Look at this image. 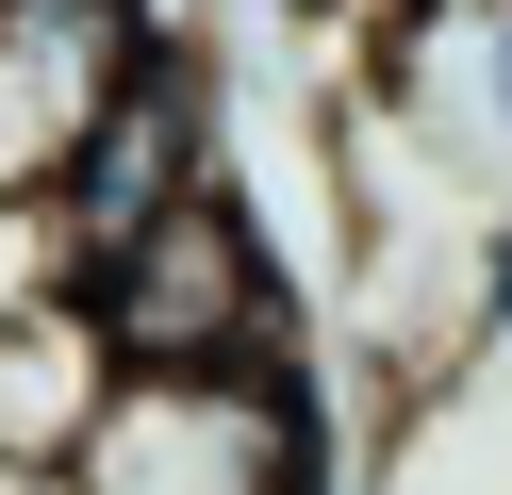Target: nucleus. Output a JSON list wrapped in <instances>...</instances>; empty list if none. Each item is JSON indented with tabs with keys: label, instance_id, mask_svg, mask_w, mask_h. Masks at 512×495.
I'll return each mask as SVG.
<instances>
[{
	"label": "nucleus",
	"instance_id": "1",
	"mask_svg": "<svg viewBox=\"0 0 512 495\" xmlns=\"http://www.w3.org/2000/svg\"><path fill=\"white\" fill-rule=\"evenodd\" d=\"M50 479L67 495H298V396L265 363H116Z\"/></svg>",
	"mask_w": 512,
	"mask_h": 495
},
{
	"label": "nucleus",
	"instance_id": "2",
	"mask_svg": "<svg viewBox=\"0 0 512 495\" xmlns=\"http://www.w3.org/2000/svg\"><path fill=\"white\" fill-rule=\"evenodd\" d=\"M83 314H100L116 363H265L281 281H265V231H248L232 182H182L133 248L83 264Z\"/></svg>",
	"mask_w": 512,
	"mask_h": 495
},
{
	"label": "nucleus",
	"instance_id": "3",
	"mask_svg": "<svg viewBox=\"0 0 512 495\" xmlns=\"http://www.w3.org/2000/svg\"><path fill=\"white\" fill-rule=\"evenodd\" d=\"M215 99H199V50H166V33H133L116 50V83L83 99V132H67V165H50V215H67V248L100 264V248H133L149 215H166L182 182H215Z\"/></svg>",
	"mask_w": 512,
	"mask_h": 495
},
{
	"label": "nucleus",
	"instance_id": "4",
	"mask_svg": "<svg viewBox=\"0 0 512 495\" xmlns=\"http://www.w3.org/2000/svg\"><path fill=\"white\" fill-rule=\"evenodd\" d=\"M100 380H116V347L83 314V281L34 297V314L0 330V462H67V429L100 413Z\"/></svg>",
	"mask_w": 512,
	"mask_h": 495
},
{
	"label": "nucleus",
	"instance_id": "5",
	"mask_svg": "<svg viewBox=\"0 0 512 495\" xmlns=\"http://www.w3.org/2000/svg\"><path fill=\"white\" fill-rule=\"evenodd\" d=\"M83 281V248H67V215L50 198H0V330L34 314V297H67Z\"/></svg>",
	"mask_w": 512,
	"mask_h": 495
},
{
	"label": "nucleus",
	"instance_id": "6",
	"mask_svg": "<svg viewBox=\"0 0 512 495\" xmlns=\"http://www.w3.org/2000/svg\"><path fill=\"white\" fill-rule=\"evenodd\" d=\"M463 33V83H479V132H512V0H479V17H446Z\"/></svg>",
	"mask_w": 512,
	"mask_h": 495
},
{
	"label": "nucleus",
	"instance_id": "7",
	"mask_svg": "<svg viewBox=\"0 0 512 495\" xmlns=\"http://www.w3.org/2000/svg\"><path fill=\"white\" fill-rule=\"evenodd\" d=\"M479 330H512V215L479 231Z\"/></svg>",
	"mask_w": 512,
	"mask_h": 495
},
{
	"label": "nucleus",
	"instance_id": "8",
	"mask_svg": "<svg viewBox=\"0 0 512 495\" xmlns=\"http://www.w3.org/2000/svg\"><path fill=\"white\" fill-rule=\"evenodd\" d=\"M397 17H479V0H397Z\"/></svg>",
	"mask_w": 512,
	"mask_h": 495
}]
</instances>
